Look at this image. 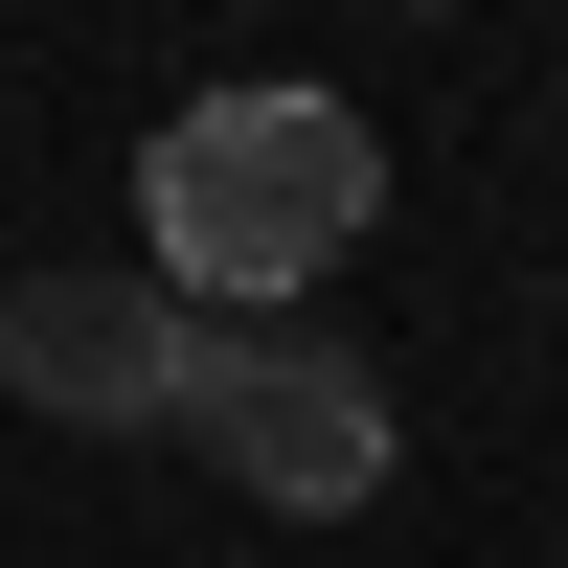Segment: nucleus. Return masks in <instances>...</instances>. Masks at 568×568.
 <instances>
[{"label": "nucleus", "instance_id": "1", "mask_svg": "<svg viewBox=\"0 0 568 568\" xmlns=\"http://www.w3.org/2000/svg\"><path fill=\"white\" fill-rule=\"evenodd\" d=\"M364 227H387V136H364L342 91H296V69L160 114V160H136V251H160L205 318H296Z\"/></svg>", "mask_w": 568, "mask_h": 568}, {"label": "nucleus", "instance_id": "2", "mask_svg": "<svg viewBox=\"0 0 568 568\" xmlns=\"http://www.w3.org/2000/svg\"><path fill=\"white\" fill-rule=\"evenodd\" d=\"M182 433H205V478L273 500V524H364V500H387V387H364L318 318H227L205 387H182Z\"/></svg>", "mask_w": 568, "mask_h": 568}, {"label": "nucleus", "instance_id": "3", "mask_svg": "<svg viewBox=\"0 0 568 568\" xmlns=\"http://www.w3.org/2000/svg\"><path fill=\"white\" fill-rule=\"evenodd\" d=\"M205 342H227V318L182 296L160 251H136V273H23V296H0V387H23L45 433H182Z\"/></svg>", "mask_w": 568, "mask_h": 568}, {"label": "nucleus", "instance_id": "4", "mask_svg": "<svg viewBox=\"0 0 568 568\" xmlns=\"http://www.w3.org/2000/svg\"><path fill=\"white\" fill-rule=\"evenodd\" d=\"M387 23H433V0H387Z\"/></svg>", "mask_w": 568, "mask_h": 568}]
</instances>
